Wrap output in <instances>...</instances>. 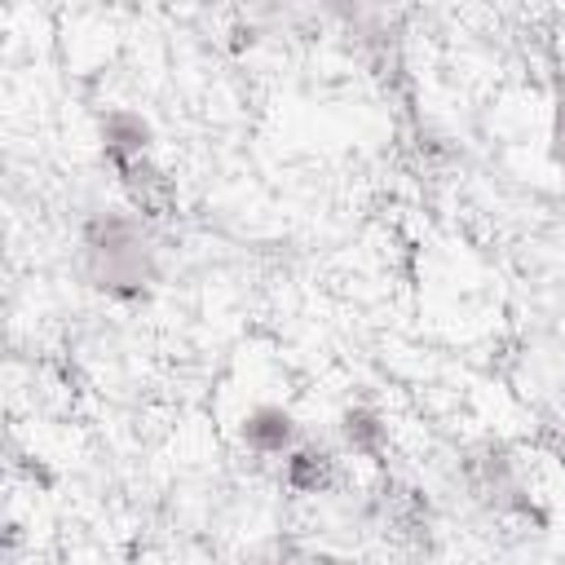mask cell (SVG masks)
<instances>
[{"mask_svg": "<svg viewBox=\"0 0 565 565\" xmlns=\"http://www.w3.org/2000/svg\"><path fill=\"white\" fill-rule=\"evenodd\" d=\"M552 163L565 172V71L552 75Z\"/></svg>", "mask_w": 565, "mask_h": 565, "instance_id": "cell-9", "label": "cell"}, {"mask_svg": "<svg viewBox=\"0 0 565 565\" xmlns=\"http://www.w3.org/2000/svg\"><path fill=\"white\" fill-rule=\"evenodd\" d=\"M128 207L154 225V221H172L177 207H181V194H177V181L168 177V168L154 159V150H110L106 154Z\"/></svg>", "mask_w": 565, "mask_h": 565, "instance_id": "cell-4", "label": "cell"}, {"mask_svg": "<svg viewBox=\"0 0 565 565\" xmlns=\"http://www.w3.org/2000/svg\"><path fill=\"white\" fill-rule=\"evenodd\" d=\"M238 441L247 450H256V455H282L287 459L300 446V424H296V415L287 406H256V411L243 415Z\"/></svg>", "mask_w": 565, "mask_h": 565, "instance_id": "cell-5", "label": "cell"}, {"mask_svg": "<svg viewBox=\"0 0 565 565\" xmlns=\"http://www.w3.org/2000/svg\"><path fill=\"white\" fill-rule=\"evenodd\" d=\"M84 282L110 300H146L159 282V256L146 221L124 207H97L79 225Z\"/></svg>", "mask_w": 565, "mask_h": 565, "instance_id": "cell-1", "label": "cell"}, {"mask_svg": "<svg viewBox=\"0 0 565 565\" xmlns=\"http://www.w3.org/2000/svg\"><path fill=\"white\" fill-rule=\"evenodd\" d=\"M309 565H371V561H349V556H331V552H318V556H309Z\"/></svg>", "mask_w": 565, "mask_h": 565, "instance_id": "cell-11", "label": "cell"}, {"mask_svg": "<svg viewBox=\"0 0 565 565\" xmlns=\"http://www.w3.org/2000/svg\"><path fill=\"white\" fill-rule=\"evenodd\" d=\"M274 565H296V561H274ZM305 565H309V561H305Z\"/></svg>", "mask_w": 565, "mask_h": 565, "instance_id": "cell-12", "label": "cell"}, {"mask_svg": "<svg viewBox=\"0 0 565 565\" xmlns=\"http://www.w3.org/2000/svg\"><path fill=\"white\" fill-rule=\"evenodd\" d=\"M547 459H556L561 468H565V419H543L539 428H534V437H530Z\"/></svg>", "mask_w": 565, "mask_h": 565, "instance_id": "cell-10", "label": "cell"}, {"mask_svg": "<svg viewBox=\"0 0 565 565\" xmlns=\"http://www.w3.org/2000/svg\"><path fill=\"white\" fill-rule=\"evenodd\" d=\"M340 441H344L353 455H362V459H371V463H384L388 428H384L380 411H371V406H349V411L340 415Z\"/></svg>", "mask_w": 565, "mask_h": 565, "instance_id": "cell-7", "label": "cell"}, {"mask_svg": "<svg viewBox=\"0 0 565 565\" xmlns=\"http://www.w3.org/2000/svg\"><path fill=\"white\" fill-rule=\"evenodd\" d=\"M459 481L468 490V499L490 516V521H508V525H534L543 530L547 516L543 508L530 499V490L521 486L516 459L503 441H477L459 455Z\"/></svg>", "mask_w": 565, "mask_h": 565, "instance_id": "cell-2", "label": "cell"}, {"mask_svg": "<svg viewBox=\"0 0 565 565\" xmlns=\"http://www.w3.org/2000/svg\"><path fill=\"white\" fill-rule=\"evenodd\" d=\"M282 481L296 494H327L340 486V459L327 441H300L282 459Z\"/></svg>", "mask_w": 565, "mask_h": 565, "instance_id": "cell-6", "label": "cell"}, {"mask_svg": "<svg viewBox=\"0 0 565 565\" xmlns=\"http://www.w3.org/2000/svg\"><path fill=\"white\" fill-rule=\"evenodd\" d=\"M150 146H154V132L137 110L110 106L102 115V154H110V150H150Z\"/></svg>", "mask_w": 565, "mask_h": 565, "instance_id": "cell-8", "label": "cell"}, {"mask_svg": "<svg viewBox=\"0 0 565 565\" xmlns=\"http://www.w3.org/2000/svg\"><path fill=\"white\" fill-rule=\"evenodd\" d=\"M366 525L397 552H411V556L433 552V503L411 481L384 477L366 499Z\"/></svg>", "mask_w": 565, "mask_h": 565, "instance_id": "cell-3", "label": "cell"}]
</instances>
